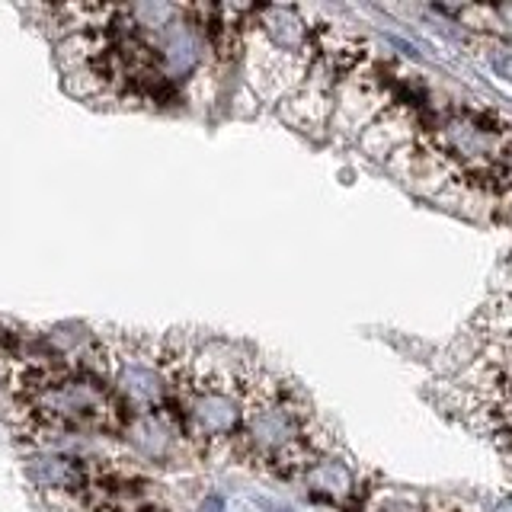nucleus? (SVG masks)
I'll return each instance as SVG.
<instances>
[{
    "instance_id": "f03ea898",
    "label": "nucleus",
    "mask_w": 512,
    "mask_h": 512,
    "mask_svg": "<svg viewBox=\"0 0 512 512\" xmlns=\"http://www.w3.org/2000/svg\"><path fill=\"white\" fill-rule=\"evenodd\" d=\"M442 164L484 192H512V132L484 109H452L429 128Z\"/></svg>"
},
{
    "instance_id": "20e7f679",
    "label": "nucleus",
    "mask_w": 512,
    "mask_h": 512,
    "mask_svg": "<svg viewBox=\"0 0 512 512\" xmlns=\"http://www.w3.org/2000/svg\"><path fill=\"white\" fill-rule=\"evenodd\" d=\"M304 484H308V490L314 496H320V500L343 503L356 493V474H352V468L346 461L324 455L304 471Z\"/></svg>"
},
{
    "instance_id": "39448f33",
    "label": "nucleus",
    "mask_w": 512,
    "mask_h": 512,
    "mask_svg": "<svg viewBox=\"0 0 512 512\" xmlns=\"http://www.w3.org/2000/svg\"><path fill=\"white\" fill-rule=\"evenodd\" d=\"M260 23L266 39L288 55H298L301 48L311 45V29L295 7H266L260 10Z\"/></svg>"
},
{
    "instance_id": "7ed1b4c3",
    "label": "nucleus",
    "mask_w": 512,
    "mask_h": 512,
    "mask_svg": "<svg viewBox=\"0 0 512 512\" xmlns=\"http://www.w3.org/2000/svg\"><path fill=\"white\" fill-rule=\"evenodd\" d=\"M250 388V378H237L224 368H215L205 378H186L180 397H176L186 442L208 452V448L237 439L244 432Z\"/></svg>"
},
{
    "instance_id": "6e6552de",
    "label": "nucleus",
    "mask_w": 512,
    "mask_h": 512,
    "mask_svg": "<svg viewBox=\"0 0 512 512\" xmlns=\"http://www.w3.org/2000/svg\"><path fill=\"white\" fill-rule=\"evenodd\" d=\"M487 13L493 16L496 23H500L509 36H512V4H496V7H487Z\"/></svg>"
},
{
    "instance_id": "f257e3e1",
    "label": "nucleus",
    "mask_w": 512,
    "mask_h": 512,
    "mask_svg": "<svg viewBox=\"0 0 512 512\" xmlns=\"http://www.w3.org/2000/svg\"><path fill=\"white\" fill-rule=\"evenodd\" d=\"M244 445L256 461L276 471H308L324 458V442L317 439V416L298 388L285 378H260L250 388Z\"/></svg>"
},
{
    "instance_id": "0eeeda50",
    "label": "nucleus",
    "mask_w": 512,
    "mask_h": 512,
    "mask_svg": "<svg viewBox=\"0 0 512 512\" xmlns=\"http://www.w3.org/2000/svg\"><path fill=\"white\" fill-rule=\"evenodd\" d=\"M490 64L503 77L512 80V42H493L490 45Z\"/></svg>"
},
{
    "instance_id": "423d86ee",
    "label": "nucleus",
    "mask_w": 512,
    "mask_h": 512,
    "mask_svg": "<svg viewBox=\"0 0 512 512\" xmlns=\"http://www.w3.org/2000/svg\"><path fill=\"white\" fill-rule=\"evenodd\" d=\"M29 477L36 480L39 487L74 490L77 484H84V468L64 455H39L29 461Z\"/></svg>"
},
{
    "instance_id": "1a4fd4ad",
    "label": "nucleus",
    "mask_w": 512,
    "mask_h": 512,
    "mask_svg": "<svg viewBox=\"0 0 512 512\" xmlns=\"http://www.w3.org/2000/svg\"><path fill=\"white\" fill-rule=\"evenodd\" d=\"M493 512H512V500H503V503H496Z\"/></svg>"
}]
</instances>
